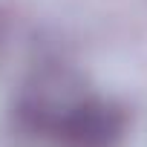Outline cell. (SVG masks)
Instances as JSON below:
<instances>
[{
  "instance_id": "1",
  "label": "cell",
  "mask_w": 147,
  "mask_h": 147,
  "mask_svg": "<svg viewBox=\"0 0 147 147\" xmlns=\"http://www.w3.org/2000/svg\"><path fill=\"white\" fill-rule=\"evenodd\" d=\"M124 130V115L107 101H78L58 118V133L66 147H115Z\"/></svg>"
}]
</instances>
